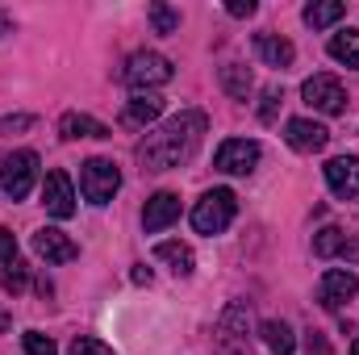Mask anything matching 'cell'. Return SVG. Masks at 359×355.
<instances>
[{
    "instance_id": "8",
    "label": "cell",
    "mask_w": 359,
    "mask_h": 355,
    "mask_svg": "<svg viewBox=\"0 0 359 355\" xmlns=\"http://www.w3.org/2000/svg\"><path fill=\"white\" fill-rule=\"evenodd\" d=\"M301 96H305V105H309V109L330 113V117L347 109V88H343L334 76H309V80L301 84Z\"/></svg>"
},
{
    "instance_id": "12",
    "label": "cell",
    "mask_w": 359,
    "mask_h": 355,
    "mask_svg": "<svg viewBox=\"0 0 359 355\" xmlns=\"http://www.w3.org/2000/svg\"><path fill=\"white\" fill-rule=\"evenodd\" d=\"M322 172H326V184H330V192H334L339 201H355L359 196V159L339 155V159H330Z\"/></svg>"
},
{
    "instance_id": "15",
    "label": "cell",
    "mask_w": 359,
    "mask_h": 355,
    "mask_svg": "<svg viewBox=\"0 0 359 355\" xmlns=\"http://www.w3.org/2000/svg\"><path fill=\"white\" fill-rule=\"evenodd\" d=\"M113 130L104 126V121H96L88 113H63L59 117V138H67V142H76V138H109Z\"/></svg>"
},
{
    "instance_id": "33",
    "label": "cell",
    "mask_w": 359,
    "mask_h": 355,
    "mask_svg": "<svg viewBox=\"0 0 359 355\" xmlns=\"http://www.w3.org/2000/svg\"><path fill=\"white\" fill-rule=\"evenodd\" d=\"M339 255H343V260H351V264H359V239H347Z\"/></svg>"
},
{
    "instance_id": "34",
    "label": "cell",
    "mask_w": 359,
    "mask_h": 355,
    "mask_svg": "<svg viewBox=\"0 0 359 355\" xmlns=\"http://www.w3.org/2000/svg\"><path fill=\"white\" fill-rule=\"evenodd\" d=\"M130 280H134V284H151V267H147V264H138L134 272H130Z\"/></svg>"
},
{
    "instance_id": "27",
    "label": "cell",
    "mask_w": 359,
    "mask_h": 355,
    "mask_svg": "<svg viewBox=\"0 0 359 355\" xmlns=\"http://www.w3.org/2000/svg\"><path fill=\"white\" fill-rule=\"evenodd\" d=\"M284 105V92L280 88H268L264 92V105H259V121H276V109Z\"/></svg>"
},
{
    "instance_id": "26",
    "label": "cell",
    "mask_w": 359,
    "mask_h": 355,
    "mask_svg": "<svg viewBox=\"0 0 359 355\" xmlns=\"http://www.w3.org/2000/svg\"><path fill=\"white\" fill-rule=\"evenodd\" d=\"M67 355H113V351H109L100 339H88V335H80V339L67 347Z\"/></svg>"
},
{
    "instance_id": "3",
    "label": "cell",
    "mask_w": 359,
    "mask_h": 355,
    "mask_svg": "<svg viewBox=\"0 0 359 355\" xmlns=\"http://www.w3.org/2000/svg\"><path fill=\"white\" fill-rule=\"evenodd\" d=\"M217 347L222 355H251V309L243 301H230L217 318Z\"/></svg>"
},
{
    "instance_id": "20",
    "label": "cell",
    "mask_w": 359,
    "mask_h": 355,
    "mask_svg": "<svg viewBox=\"0 0 359 355\" xmlns=\"http://www.w3.org/2000/svg\"><path fill=\"white\" fill-rule=\"evenodd\" d=\"M155 260L172 264L176 276H192V267H196V255H192L188 243H159V247H155Z\"/></svg>"
},
{
    "instance_id": "17",
    "label": "cell",
    "mask_w": 359,
    "mask_h": 355,
    "mask_svg": "<svg viewBox=\"0 0 359 355\" xmlns=\"http://www.w3.org/2000/svg\"><path fill=\"white\" fill-rule=\"evenodd\" d=\"M159 113H163V96H155V92H138V96H134V100L126 105L121 121L138 130V126H151V121H155Z\"/></svg>"
},
{
    "instance_id": "14",
    "label": "cell",
    "mask_w": 359,
    "mask_h": 355,
    "mask_svg": "<svg viewBox=\"0 0 359 355\" xmlns=\"http://www.w3.org/2000/svg\"><path fill=\"white\" fill-rule=\"evenodd\" d=\"M176 217H180V196L176 192H155V196L147 201V209H142V226H147V234L168 230Z\"/></svg>"
},
{
    "instance_id": "37",
    "label": "cell",
    "mask_w": 359,
    "mask_h": 355,
    "mask_svg": "<svg viewBox=\"0 0 359 355\" xmlns=\"http://www.w3.org/2000/svg\"><path fill=\"white\" fill-rule=\"evenodd\" d=\"M351 355H359V339H355V343H351Z\"/></svg>"
},
{
    "instance_id": "11",
    "label": "cell",
    "mask_w": 359,
    "mask_h": 355,
    "mask_svg": "<svg viewBox=\"0 0 359 355\" xmlns=\"http://www.w3.org/2000/svg\"><path fill=\"white\" fill-rule=\"evenodd\" d=\"M284 142H288L292 151H301V155H313V151H322V147L330 142V130H326L322 121L292 117V121L284 126Z\"/></svg>"
},
{
    "instance_id": "30",
    "label": "cell",
    "mask_w": 359,
    "mask_h": 355,
    "mask_svg": "<svg viewBox=\"0 0 359 355\" xmlns=\"http://www.w3.org/2000/svg\"><path fill=\"white\" fill-rule=\"evenodd\" d=\"M0 284H4L8 293H21V288H25V264H13L8 272H4V280H0Z\"/></svg>"
},
{
    "instance_id": "18",
    "label": "cell",
    "mask_w": 359,
    "mask_h": 355,
    "mask_svg": "<svg viewBox=\"0 0 359 355\" xmlns=\"http://www.w3.org/2000/svg\"><path fill=\"white\" fill-rule=\"evenodd\" d=\"M259 339H264V347H268L271 355H292L297 351V335H292V326L280 322V318H268V322L259 326Z\"/></svg>"
},
{
    "instance_id": "1",
    "label": "cell",
    "mask_w": 359,
    "mask_h": 355,
    "mask_svg": "<svg viewBox=\"0 0 359 355\" xmlns=\"http://www.w3.org/2000/svg\"><path fill=\"white\" fill-rule=\"evenodd\" d=\"M205 130H209V117H205L201 109H184L172 121H163L159 130H151V134L138 142V163H142V172H172L180 163H188V159L196 155Z\"/></svg>"
},
{
    "instance_id": "2",
    "label": "cell",
    "mask_w": 359,
    "mask_h": 355,
    "mask_svg": "<svg viewBox=\"0 0 359 355\" xmlns=\"http://www.w3.org/2000/svg\"><path fill=\"white\" fill-rule=\"evenodd\" d=\"M234 213H238V196H234L230 188H213V192H205V196L196 201V209H192V230H196V234H222V230L234 222Z\"/></svg>"
},
{
    "instance_id": "16",
    "label": "cell",
    "mask_w": 359,
    "mask_h": 355,
    "mask_svg": "<svg viewBox=\"0 0 359 355\" xmlns=\"http://www.w3.org/2000/svg\"><path fill=\"white\" fill-rule=\"evenodd\" d=\"M255 51L268 67H292V59H297V46L280 34H255Z\"/></svg>"
},
{
    "instance_id": "28",
    "label": "cell",
    "mask_w": 359,
    "mask_h": 355,
    "mask_svg": "<svg viewBox=\"0 0 359 355\" xmlns=\"http://www.w3.org/2000/svg\"><path fill=\"white\" fill-rule=\"evenodd\" d=\"M305 355H334L330 351V339H326L322 330H309V335H305Z\"/></svg>"
},
{
    "instance_id": "32",
    "label": "cell",
    "mask_w": 359,
    "mask_h": 355,
    "mask_svg": "<svg viewBox=\"0 0 359 355\" xmlns=\"http://www.w3.org/2000/svg\"><path fill=\"white\" fill-rule=\"evenodd\" d=\"M226 13H230V17H251V13H255V0H230Z\"/></svg>"
},
{
    "instance_id": "10",
    "label": "cell",
    "mask_w": 359,
    "mask_h": 355,
    "mask_svg": "<svg viewBox=\"0 0 359 355\" xmlns=\"http://www.w3.org/2000/svg\"><path fill=\"white\" fill-rule=\"evenodd\" d=\"M42 205H46V213L50 217H59V222H67L72 213H76V192H72V180L67 172H46V184H42Z\"/></svg>"
},
{
    "instance_id": "4",
    "label": "cell",
    "mask_w": 359,
    "mask_h": 355,
    "mask_svg": "<svg viewBox=\"0 0 359 355\" xmlns=\"http://www.w3.org/2000/svg\"><path fill=\"white\" fill-rule=\"evenodd\" d=\"M172 76H176L172 63H168L163 55H155V51H138V55H130V63H126V72H121V80H126L130 88H138V92L163 88Z\"/></svg>"
},
{
    "instance_id": "9",
    "label": "cell",
    "mask_w": 359,
    "mask_h": 355,
    "mask_svg": "<svg viewBox=\"0 0 359 355\" xmlns=\"http://www.w3.org/2000/svg\"><path fill=\"white\" fill-rule=\"evenodd\" d=\"M359 293V276L347 267H330L322 280H318V305L322 309H339L343 301H351Z\"/></svg>"
},
{
    "instance_id": "21",
    "label": "cell",
    "mask_w": 359,
    "mask_h": 355,
    "mask_svg": "<svg viewBox=\"0 0 359 355\" xmlns=\"http://www.w3.org/2000/svg\"><path fill=\"white\" fill-rule=\"evenodd\" d=\"M222 88L230 92L234 100H247V96H251V88H255L251 67H243V63H226V67H222Z\"/></svg>"
},
{
    "instance_id": "31",
    "label": "cell",
    "mask_w": 359,
    "mask_h": 355,
    "mask_svg": "<svg viewBox=\"0 0 359 355\" xmlns=\"http://www.w3.org/2000/svg\"><path fill=\"white\" fill-rule=\"evenodd\" d=\"M34 126V117L29 113H17V117H4L0 121V134H13V130H29Z\"/></svg>"
},
{
    "instance_id": "24",
    "label": "cell",
    "mask_w": 359,
    "mask_h": 355,
    "mask_svg": "<svg viewBox=\"0 0 359 355\" xmlns=\"http://www.w3.org/2000/svg\"><path fill=\"white\" fill-rule=\"evenodd\" d=\"M147 13H151V25H155V34H176V29H180V13L172 8V4L155 0Z\"/></svg>"
},
{
    "instance_id": "19",
    "label": "cell",
    "mask_w": 359,
    "mask_h": 355,
    "mask_svg": "<svg viewBox=\"0 0 359 355\" xmlns=\"http://www.w3.org/2000/svg\"><path fill=\"white\" fill-rule=\"evenodd\" d=\"M305 25H313V29H326V25H334V21H343L347 17V4L343 0H313V4H305Z\"/></svg>"
},
{
    "instance_id": "22",
    "label": "cell",
    "mask_w": 359,
    "mask_h": 355,
    "mask_svg": "<svg viewBox=\"0 0 359 355\" xmlns=\"http://www.w3.org/2000/svg\"><path fill=\"white\" fill-rule=\"evenodd\" d=\"M326 51H330V59H339L347 67H359V29H339Z\"/></svg>"
},
{
    "instance_id": "25",
    "label": "cell",
    "mask_w": 359,
    "mask_h": 355,
    "mask_svg": "<svg viewBox=\"0 0 359 355\" xmlns=\"http://www.w3.org/2000/svg\"><path fill=\"white\" fill-rule=\"evenodd\" d=\"M21 347H25V355H59V347H55L42 330H25V335H21Z\"/></svg>"
},
{
    "instance_id": "13",
    "label": "cell",
    "mask_w": 359,
    "mask_h": 355,
    "mask_svg": "<svg viewBox=\"0 0 359 355\" xmlns=\"http://www.w3.org/2000/svg\"><path fill=\"white\" fill-rule=\"evenodd\" d=\"M34 251H38L46 264H72V260H80V247H76L63 230H55V226H42V230L34 234Z\"/></svg>"
},
{
    "instance_id": "6",
    "label": "cell",
    "mask_w": 359,
    "mask_h": 355,
    "mask_svg": "<svg viewBox=\"0 0 359 355\" xmlns=\"http://www.w3.org/2000/svg\"><path fill=\"white\" fill-rule=\"evenodd\" d=\"M34 184H38V155L34 151H13L0 163V188L8 201H25Z\"/></svg>"
},
{
    "instance_id": "36",
    "label": "cell",
    "mask_w": 359,
    "mask_h": 355,
    "mask_svg": "<svg viewBox=\"0 0 359 355\" xmlns=\"http://www.w3.org/2000/svg\"><path fill=\"white\" fill-rule=\"evenodd\" d=\"M8 326H13V318H8V314H4V309H0V335H4V330H8Z\"/></svg>"
},
{
    "instance_id": "29",
    "label": "cell",
    "mask_w": 359,
    "mask_h": 355,
    "mask_svg": "<svg viewBox=\"0 0 359 355\" xmlns=\"http://www.w3.org/2000/svg\"><path fill=\"white\" fill-rule=\"evenodd\" d=\"M0 264H17V239L4 226H0Z\"/></svg>"
},
{
    "instance_id": "23",
    "label": "cell",
    "mask_w": 359,
    "mask_h": 355,
    "mask_svg": "<svg viewBox=\"0 0 359 355\" xmlns=\"http://www.w3.org/2000/svg\"><path fill=\"white\" fill-rule=\"evenodd\" d=\"M343 243H347V234H343L339 226H326V230L313 234V255H318V260H330V255L343 251Z\"/></svg>"
},
{
    "instance_id": "5",
    "label": "cell",
    "mask_w": 359,
    "mask_h": 355,
    "mask_svg": "<svg viewBox=\"0 0 359 355\" xmlns=\"http://www.w3.org/2000/svg\"><path fill=\"white\" fill-rule=\"evenodd\" d=\"M117 188H121V172L113 159H88L80 168V192L88 205H109Z\"/></svg>"
},
{
    "instance_id": "35",
    "label": "cell",
    "mask_w": 359,
    "mask_h": 355,
    "mask_svg": "<svg viewBox=\"0 0 359 355\" xmlns=\"http://www.w3.org/2000/svg\"><path fill=\"white\" fill-rule=\"evenodd\" d=\"M4 34H13V17H8V13H0V38H4Z\"/></svg>"
},
{
    "instance_id": "7",
    "label": "cell",
    "mask_w": 359,
    "mask_h": 355,
    "mask_svg": "<svg viewBox=\"0 0 359 355\" xmlns=\"http://www.w3.org/2000/svg\"><path fill=\"white\" fill-rule=\"evenodd\" d=\"M259 155H264L259 142H251V138H230V142L217 147L213 168L226 172V176H251V172L259 168Z\"/></svg>"
}]
</instances>
